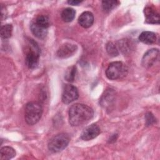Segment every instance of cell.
Instances as JSON below:
<instances>
[{
    "label": "cell",
    "mask_w": 160,
    "mask_h": 160,
    "mask_svg": "<svg viewBox=\"0 0 160 160\" xmlns=\"http://www.w3.org/2000/svg\"><path fill=\"white\" fill-rule=\"evenodd\" d=\"M154 120H155V119H154V116H152V114H151V113L148 112L146 114V122H147V124H148V125L151 124L152 123H153L154 122Z\"/></svg>",
    "instance_id": "44dd1931"
},
{
    "label": "cell",
    "mask_w": 160,
    "mask_h": 160,
    "mask_svg": "<svg viewBox=\"0 0 160 160\" xmlns=\"http://www.w3.org/2000/svg\"><path fill=\"white\" fill-rule=\"evenodd\" d=\"M81 2H82L81 1H77V0H76V1H68V4H69L71 5H73V6H77L79 4H80Z\"/></svg>",
    "instance_id": "603a6c76"
},
{
    "label": "cell",
    "mask_w": 160,
    "mask_h": 160,
    "mask_svg": "<svg viewBox=\"0 0 160 160\" xmlns=\"http://www.w3.org/2000/svg\"><path fill=\"white\" fill-rule=\"evenodd\" d=\"M144 15L146 17V21L149 24H159V13L152 7L148 6L144 8Z\"/></svg>",
    "instance_id": "30bf717a"
},
{
    "label": "cell",
    "mask_w": 160,
    "mask_h": 160,
    "mask_svg": "<svg viewBox=\"0 0 160 160\" xmlns=\"http://www.w3.org/2000/svg\"><path fill=\"white\" fill-rule=\"evenodd\" d=\"M76 73V68L75 66H72L69 67L66 73H65V79L68 82H73Z\"/></svg>",
    "instance_id": "d6986e66"
},
{
    "label": "cell",
    "mask_w": 160,
    "mask_h": 160,
    "mask_svg": "<svg viewBox=\"0 0 160 160\" xmlns=\"http://www.w3.org/2000/svg\"><path fill=\"white\" fill-rule=\"evenodd\" d=\"M16 156L15 150L10 146H4L0 150V159L8 160Z\"/></svg>",
    "instance_id": "5bb4252c"
},
{
    "label": "cell",
    "mask_w": 160,
    "mask_h": 160,
    "mask_svg": "<svg viewBox=\"0 0 160 160\" xmlns=\"http://www.w3.org/2000/svg\"><path fill=\"white\" fill-rule=\"evenodd\" d=\"M42 113L41 104L36 101L28 102L24 110V119L29 125L36 124L41 119Z\"/></svg>",
    "instance_id": "3957f363"
},
{
    "label": "cell",
    "mask_w": 160,
    "mask_h": 160,
    "mask_svg": "<svg viewBox=\"0 0 160 160\" xmlns=\"http://www.w3.org/2000/svg\"><path fill=\"white\" fill-rule=\"evenodd\" d=\"M100 133V128L95 124L86 127L81 134V138L84 141H89L96 138Z\"/></svg>",
    "instance_id": "ba28073f"
},
{
    "label": "cell",
    "mask_w": 160,
    "mask_h": 160,
    "mask_svg": "<svg viewBox=\"0 0 160 160\" xmlns=\"http://www.w3.org/2000/svg\"><path fill=\"white\" fill-rule=\"evenodd\" d=\"M12 26L10 24H6L1 28V37L2 39H6L9 38L12 35Z\"/></svg>",
    "instance_id": "2e32d148"
},
{
    "label": "cell",
    "mask_w": 160,
    "mask_h": 160,
    "mask_svg": "<svg viewBox=\"0 0 160 160\" xmlns=\"http://www.w3.org/2000/svg\"><path fill=\"white\" fill-rule=\"evenodd\" d=\"M119 4V1H103L102 2V6L103 10L109 12L114 8H115Z\"/></svg>",
    "instance_id": "ac0fdd59"
},
{
    "label": "cell",
    "mask_w": 160,
    "mask_h": 160,
    "mask_svg": "<svg viewBox=\"0 0 160 160\" xmlns=\"http://www.w3.org/2000/svg\"><path fill=\"white\" fill-rule=\"evenodd\" d=\"M34 22L38 25L46 29H48L49 26V18L46 15L38 16Z\"/></svg>",
    "instance_id": "e0dca14e"
},
{
    "label": "cell",
    "mask_w": 160,
    "mask_h": 160,
    "mask_svg": "<svg viewBox=\"0 0 160 160\" xmlns=\"http://www.w3.org/2000/svg\"><path fill=\"white\" fill-rule=\"evenodd\" d=\"M78 22L84 28L91 27L94 22V16L89 11L83 12L78 18Z\"/></svg>",
    "instance_id": "8fae6325"
},
{
    "label": "cell",
    "mask_w": 160,
    "mask_h": 160,
    "mask_svg": "<svg viewBox=\"0 0 160 160\" xmlns=\"http://www.w3.org/2000/svg\"><path fill=\"white\" fill-rule=\"evenodd\" d=\"M159 51L158 49H151L148 50L143 56L142 59V65L146 68H149L154 65L158 61Z\"/></svg>",
    "instance_id": "52a82bcc"
},
{
    "label": "cell",
    "mask_w": 160,
    "mask_h": 160,
    "mask_svg": "<svg viewBox=\"0 0 160 160\" xmlns=\"http://www.w3.org/2000/svg\"><path fill=\"white\" fill-rule=\"evenodd\" d=\"M76 12L74 9L71 8H67L64 9L61 12L62 19L66 22L72 21L75 18Z\"/></svg>",
    "instance_id": "9a60e30c"
},
{
    "label": "cell",
    "mask_w": 160,
    "mask_h": 160,
    "mask_svg": "<svg viewBox=\"0 0 160 160\" xmlns=\"http://www.w3.org/2000/svg\"><path fill=\"white\" fill-rule=\"evenodd\" d=\"M128 73L126 66L122 62L115 61L110 63L106 70V77L111 80L124 78Z\"/></svg>",
    "instance_id": "277c9868"
},
{
    "label": "cell",
    "mask_w": 160,
    "mask_h": 160,
    "mask_svg": "<svg viewBox=\"0 0 160 160\" xmlns=\"http://www.w3.org/2000/svg\"><path fill=\"white\" fill-rule=\"evenodd\" d=\"M91 108L84 104H73L69 111V122L72 126H82L88 123L93 117Z\"/></svg>",
    "instance_id": "6da1fadb"
},
{
    "label": "cell",
    "mask_w": 160,
    "mask_h": 160,
    "mask_svg": "<svg viewBox=\"0 0 160 160\" xmlns=\"http://www.w3.org/2000/svg\"><path fill=\"white\" fill-rule=\"evenodd\" d=\"M79 97V93L76 87L72 84H66L64 86L62 94V101L64 104H69L76 100Z\"/></svg>",
    "instance_id": "8992f818"
},
{
    "label": "cell",
    "mask_w": 160,
    "mask_h": 160,
    "mask_svg": "<svg viewBox=\"0 0 160 160\" xmlns=\"http://www.w3.org/2000/svg\"><path fill=\"white\" fill-rule=\"evenodd\" d=\"M78 48L76 44L66 42L62 44L58 50L57 55L60 58H66L72 56Z\"/></svg>",
    "instance_id": "9c48e42d"
},
{
    "label": "cell",
    "mask_w": 160,
    "mask_h": 160,
    "mask_svg": "<svg viewBox=\"0 0 160 160\" xmlns=\"http://www.w3.org/2000/svg\"><path fill=\"white\" fill-rule=\"evenodd\" d=\"M32 33L39 39H44L48 34V29L41 27L34 22H32L30 26Z\"/></svg>",
    "instance_id": "7c38bea8"
},
{
    "label": "cell",
    "mask_w": 160,
    "mask_h": 160,
    "mask_svg": "<svg viewBox=\"0 0 160 160\" xmlns=\"http://www.w3.org/2000/svg\"><path fill=\"white\" fill-rule=\"evenodd\" d=\"M139 40L144 44H151L156 42V36L153 32L143 31L140 34Z\"/></svg>",
    "instance_id": "4fadbf2b"
},
{
    "label": "cell",
    "mask_w": 160,
    "mask_h": 160,
    "mask_svg": "<svg viewBox=\"0 0 160 160\" xmlns=\"http://www.w3.org/2000/svg\"><path fill=\"white\" fill-rule=\"evenodd\" d=\"M106 50L108 54L112 56H116L118 54V51L116 46L111 42H109L106 44Z\"/></svg>",
    "instance_id": "ffe728a7"
},
{
    "label": "cell",
    "mask_w": 160,
    "mask_h": 160,
    "mask_svg": "<svg viewBox=\"0 0 160 160\" xmlns=\"http://www.w3.org/2000/svg\"><path fill=\"white\" fill-rule=\"evenodd\" d=\"M25 62L29 69L36 68L39 63L40 49L38 44L33 39H28L26 46Z\"/></svg>",
    "instance_id": "7a4b0ae2"
},
{
    "label": "cell",
    "mask_w": 160,
    "mask_h": 160,
    "mask_svg": "<svg viewBox=\"0 0 160 160\" xmlns=\"http://www.w3.org/2000/svg\"><path fill=\"white\" fill-rule=\"evenodd\" d=\"M1 19L3 20L4 18H6V9L5 8H3L2 6H1Z\"/></svg>",
    "instance_id": "7402d4cb"
},
{
    "label": "cell",
    "mask_w": 160,
    "mask_h": 160,
    "mask_svg": "<svg viewBox=\"0 0 160 160\" xmlns=\"http://www.w3.org/2000/svg\"><path fill=\"white\" fill-rule=\"evenodd\" d=\"M70 141L69 136L65 133L53 136L48 142V149L52 152H58L65 149Z\"/></svg>",
    "instance_id": "5b68a950"
}]
</instances>
